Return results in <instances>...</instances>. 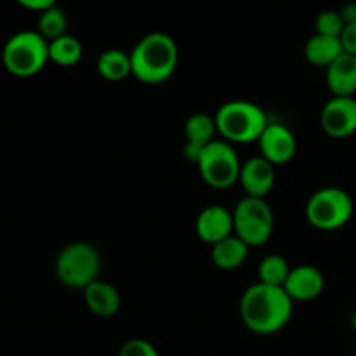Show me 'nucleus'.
I'll return each mask as SVG.
<instances>
[{"label": "nucleus", "instance_id": "1", "mask_svg": "<svg viewBox=\"0 0 356 356\" xmlns=\"http://www.w3.org/2000/svg\"><path fill=\"white\" fill-rule=\"evenodd\" d=\"M294 301L282 287L261 282L250 285L240 299V316L249 330L261 336L277 334L291 322Z\"/></svg>", "mask_w": 356, "mask_h": 356}, {"label": "nucleus", "instance_id": "2", "mask_svg": "<svg viewBox=\"0 0 356 356\" xmlns=\"http://www.w3.org/2000/svg\"><path fill=\"white\" fill-rule=\"evenodd\" d=\"M177 61V44L163 31H153L143 37L131 52L132 75L143 83H162L169 80L176 72Z\"/></svg>", "mask_w": 356, "mask_h": 356}, {"label": "nucleus", "instance_id": "3", "mask_svg": "<svg viewBox=\"0 0 356 356\" xmlns=\"http://www.w3.org/2000/svg\"><path fill=\"white\" fill-rule=\"evenodd\" d=\"M214 118L218 134H221V138L229 145L259 141L261 134L270 124L263 108L243 99L225 103L214 115Z\"/></svg>", "mask_w": 356, "mask_h": 356}, {"label": "nucleus", "instance_id": "4", "mask_svg": "<svg viewBox=\"0 0 356 356\" xmlns=\"http://www.w3.org/2000/svg\"><path fill=\"white\" fill-rule=\"evenodd\" d=\"M2 61L13 75H37L49 61V42L38 31H19L3 45Z\"/></svg>", "mask_w": 356, "mask_h": 356}, {"label": "nucleus", "instance_id": "5", "mask_svg": "<svg viewBox=\"0 0 356 356\" xmlns=\"http://www.w3.org/2000/svg\"><path fill=\"white\" fill-rule=\"evenodd\" d=\"M101 256L87 242H73L59 252L56 259V275L70 289H86L99 280Z\"/></svg>", "mask_w": 356, "mask_h": 356}, {"label": "nucleus", "instance_id": "6", "mask_svg": "<svg viewBox=\"0 0 356 356\" xmlns=\"http://www.w3.org/2000/svg\"><path fill=\"white\" fill-rule=\"evenodd\" d=\"M355 204L348 191L341 188H322L309 197L306 204V218L309 225L323 232H334L348 225L353 216Z\"/></svg>", "mask_w": 356, "mask_h": 356}, {"label": "nucleus", "instance_id": "7", "mask_svg": "<svg viewBox=\"0 0 356 356\" xmlns=\"http://www.w3.org/2000/svg\"><path fill=\"white\" fill-rule=\"evenodd\" d=\"M275 216L266 198L243 197L233 209V233L249 247H259L273 233Z\"/></svg>", "mask_w": 356, "mask_h": 356}, {"label": "nucleus", "instance_id": "8", "mask_svg": "<svg viewBox=\"0 0 356 356\" xmlns=\"http://www.w3.org/2000/svg\"><path fill=\"white\" fill-rule=\"evenodd\" d=\"M197 165L202 179L216 190L233 186L238 181L242 169L235 148L225 139H216L205 146L198 156Z\"/></svg>", "mask_w": 356, "mask_h": 356}, {"label": "nucleus", "instance_id": "9", "mask_svg": "<svg viewBox=\"0 0 356 356\" xmlns=\"http://www.w3.org/2000/svg\"><path fill=\"white\" fill-rule=\"evenodd\" d=\"M320 124L330 138L343 139L356 132V97H332L320 113Z\"/></svg>", "mask_w": 356, "mask_h": 356}, {"label": "nucleus", "instance_id": "10", "mask_svg": "<svg viewBox=\"0 0 356 356\" xmlns=\"http://www.w3.org/2000/svg\"><path fill=\"white\" fill-rule=\"evenodd\" d=\"M257 145H259L261 156L275 167L291 162L298 149L294 132L284 124H268Z\"/></svg>", "mask_w": 356, "mask_h": 356}, {"label": "nucleus", "instance_id": "11", "mask_svg": "<svg viewBox=\"0 0 356 356\" xmlns=\"http://www.w3.org/2000/svg\"><path fill=\"white\" fill-rule=\"evenodd\" d=\"M323 287L325 278L318 268L312 264H299L292 268L282 289L292 301H313L322 294Z\"/></svg>", "mask_w": 356, "mask_h": 356}, {"label": "nucleus", "instance_id": "12", "mask_svg": "<svg viewBox=\"0 0 356 356\" xmlns=\"http://www.w3.org/2000/svg\"><path fill=\"white\" fill-rule=\"evenodd\" d=\"M240 184L247 197L264 198L275 186L277 181V170L273 163L264 160L263 156H252L242 163L240 169Z\"/></svg>", "mask_w": 356, "mask_h": 356}, {"label": "nucleus", "instance_id": "13", "mask_svg": "<svg viewBox=\"0 0 356 356\" xmlns=\"http://www.w3.org/2000/svg\"><path fill=\"white\" fill-rule=\"evenodd\" d=\"M195 229L202 242L216 245L233 235V211H228L222 205H207L198 214Z\"/></svg>", "mask_w": 356, "mask_h": 356}, {"label": "nucleus", "instance_id": "14", "mask_svg": "<svg viewBox=\"0 0 356 356\" xmlns=\"http://www.w3.org/2000/svg\"><path fill=\"white\" fill-rule=\"evenodd\" d=\"M218 127H216V118L207 113H193L184 124V138H186V156L193 162H197L202 149L212 141H216Z\"/></svg>", "mask_w": 356, "mask_h": 356}, {"label": "nucleus", "instance_id": "15", "mask_svg": "<svg viewBox=\"0 0 356 356\" xmlns=\"http://www.w3.org/2000/svg\"><path fill=\"white\" fill-rule=\"evenodd\" d=\"M325 80L334 97H353L356 92V56L344 52L327 68Z\"/></svg>", "mask_w": 356, "mask_h": 356}, {"label": "nucleus", "instance_id": "16", "mask_svg": "<svg viewBox=\"0 0 356 356\" xmlns=\"http://www.w3.org/2000/svg\"><path fill=\"white\" fill-rule=\"evenodd\" d=\"M83 299L90 312L101 318H110L117 315L122 306L120 292L111 284L103 280H96L83 289Z\"/></svg>", "mask_w": 356, "mask_h": 356}, {"label": "nucleus", "instance_id": "17", "mask_svg": "<svg viewBox=\"0 0 356 356\" xmlns=\"http://www.w3.org/2000/svg\"><path fill=\"white\" fill-rule=\"evenodd\" d=\"M249 249L245 242L238 238V236L233 233L228 238L221 240L219 243L212 245L211 257L212 263L219 268V270H236V268L242 266L245 263L247 256H249Z\"/></svg>", "mask_w": 356, "mask_h": 356}, {"label": "nucleus", "instance_id": "18", "mask_svg": "<svg viewBox=\"0 0 356 356\" xmlns=\"http://www.w3.org/2000/svg\"><path fill=\"white\" fill-rule=\"evenodd\" d=\"M343 54V45H341V40L337 37H327V35L315 33L305 44V58L308 59V63L315 66L329 68Z\"/></svg>", "mask_w": 356, "mask_h": 356}, {"label": "nucleus", "instance_id": "19", "mask_svg": "<svg viewBox=\"0 0 356 356\" xmlns=\"http://www.w3.org/2000/svg\"><path fill=\"white\" fill-rule=\"evenodd\" d=\"M96 70L104 80L110 82H120L132 75L131 54L120 51V49H108L101 52L96 61Z\"/></svg>", "mask_w": 356, "mask_h": 356}, {"label": "nucleus", "instance_id": "20", "mask_svg": "<svg viewBox=\"0 0 356 356\" xmlns=\"http://www.w3.org/2000/svg\"><path fill=\"white\" fill-rule=\"evenodd\" d=\"M82 42L73 35H63L56 40L49 42V61L59 66H73L82 59Z\"/></svg>", "mask_w": 356, "mask_h": 356}, {"label": "nucleus", "instance_id": "21", "mask_svg": "<svg viewBox=\"0 0 356 356\" xmlns=\"http://www.w3.org/2000/svg\"><path fill=\"white\" fill-rule=\"evenodd\" d=\"M291 270V264H289V261L284 256H280V254H270L264 259H261L259 266H257V277H259L261 284L264 285L284 287Z\"/></svg>", "mask_w": 356, "mask_h": 356}, {"label": "nucleus", "instance_id": "22", "mask_svg": "<svg viewBox=\"0 0 356 356\" xmlns=\"http://www.w3.org/2000/svg\"><path fill=\"white\" fill-rule=\"evenodd\" d=\"M66 26H68V19H66L65 10L56 6V3L51 9L38 14V33L47 42H52L66 35Z\"/></svg>", "mask_w": 356, "mask_h": 356}, {"label": "nucleus", "instance_id": "23", "mask_svg": "<svg viewBox=\"0 0 356 356\" xmlns=\"http://www.w3.org/2000/svg\"><path fill=\"white\" fill-rule=\"evenodd\" d=\"M344 23L343 16H341L339 10H323L316 16L315 21V28H316V33L318 35H327V37H341L343 33Z\"/></svg>", "mask_w": 356, "mask_h": 356}, {"label": "nucleus", "instance_id": "24", "mask_svg": "<svg viewBox=\"0 0 356 356\" xmlns=\"http://www.w3.org/2000/svg\"><path fill=\"white\" fill-rule=\"evenodd\" d=\"M118 356H160L156 348L146 339H131L120 348Z\"/></svg>", "mask_w": 356, "mask_h": 356}, {"label": "nucleus", "instance_id": "25", "mask_svg": "<svg viewBox=\"0 0 356 356\" xmlns=\"http://www.w3.org/2000/svg\"><path fill=\"white\" fill-rule=\"evenodd\" d=\"M339 40H341V45H343V51L346 52V54L356 56V21H353V23H348L346 26H344Z\"/></svg>", "mask_w": 356, "mask_h": 356}, {"label": "nucleus", "instance_id": "26", "mask_svg": "<svg viewBox=\"0 0 356 356\" xmlns=\"http://www.w3.org/2000/svg\"><path fill=\"white\" fill-rule=\"evenodd\" d=\"M19 3L23 7H26V9L37 10V13H40V14L54 6V2H52V0H19Z\"/></svg>", "mask_w": 356, "mask_h": 356}, {"label": "nucleus", "instance_id": "27", "mask_svg": "<svg viewBox=\"0 0 356 356\" xmlns=\"http://www.w3.org/2000/svg\"><path fill=\"white\" fill-rule=\"evenodd\" d=\"M341 16H343L344 23H353L356 21V3H350V6L344 7L343 10H341Z\"/></svg>", "mask_w": 356, "mask_h": 356}, {"label": "nucleus", "instance_id": "28", "mask_svg": "<svg viewBox=\"0 0 356 356\" xmlns=\"http://www.w3.org/2000/svg\"><path fill=\"white\" fill-rule=\"evenodd\" d=\"M353 329L356 330V312H355V315H353Z\"/></svg>", "mask_w": 356, "mask_h": 356}]
</instances>
